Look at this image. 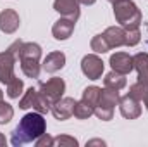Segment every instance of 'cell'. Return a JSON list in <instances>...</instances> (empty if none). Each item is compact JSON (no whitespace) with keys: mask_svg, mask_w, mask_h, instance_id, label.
Wrapping results in <instances>:
<instances>
[{"mask_svg":"<svg viewBox=\"0 0 148 147\" xmlns=\"http://www.w3.org/2000/svg\"><path fill=\"white\" fill-rule=\"evenodd\" d=\"M145 106H147V109H148V99H147V101H145Z\"/></svg>","mask_w":148,"mask_h":147,"instance_id":"cell-32","label":"cell"},{"mask_svg":"<svg viewBox=\"0 0 148 147\" xmlns=\"http://www.w3.org/2000/svg\"><path fill=\"white\" fill-rule=\"evenodd\" d=\"M19 24H21V19L14 9H5L0 12V31H3L5 35L16 33Z\"/></svg>","mask_w":148,"mask_h":147,"instance_id":"cell-9","label":"cell"},{"mask_svg":"<svg viewBox=\"0 0 148 147\" xmlns=\"http://www.w3.org/2000/svg\"><path fill=\"white\" fill-rule=\"evenodd\" d=\"M74 26H76V21L62 16L59 21L53 23V26H52V35H53L55 40H67V38L73 35Z\"/></svg>","mask_w":148,"mask_h":147,"instance_id":"cell-13","label":"cell"},{"mask_svg":"<svg viewBox=\"0 0 148 147\" xmlns=\"http://www.w3.org/2000/svg\"><path fill=\"white\" fill-rule=\"evenodd\" d=\"M109 2H112V3H115V2H119V0H109Z\"/></svg>","mask_w":148,"mask_h":147,"instance_id":"cell-33","label":"cell"},{"mask_svg":"<svg viewBox=\"0 0 148 147\" xmlns=\"http://www.w3.org/2000/svg\"><path fill=\"white\" fill-rule=\"evenodd\" d=\"M97 0H79V3H83V5H93Z\"/></svg>","mask_w":148,"mask_h":147,"instance_id":"cell-30","label":"cell"},{"mask_svg":"<svg viewBox=\"0 0 148 147\" xmlns=\"http://www.w3.org/2000/svg\"><path fill=\"white\" fill-rule=\"evenodd\" d=\"M53 9L64 16V17H69L73 21H77L79 16H81V10H79V0H53Z\"/></svg>","mask_w":148,"mask_h":147,"instance_id":"cell-10","label":"cell"},{"mask_svg":"<svg viewBox=\"0 0 148 147\" xmlns=\"http://www.w3.org/2000/svg\"><path fill=\"white\" fill-rule=\"evenodd\" d=\"M93 114V107L91 106H88L84 101H79V102H76V106H74V114L77 119H88L90 116Z\"/></svg>","mask_w":148,"mask_h":147,"instance_id":"cell-23","label":"cell"},{"mask_svg":"<svg viewBox=\"0 0 148 147\" xmlns=\"http://www.w3.org/2000/svg\"><path fill=\"white\" fill-rule=\"evenodd\" d=\"M0 101H3V92L0 90Z\"/></svg>","mask_w":148,"mask_h":147,"instance_id":"cell-31","label":"cell"},{"mask_svg":"<svg viewBox=\"0 0 148 147\" xmlns=\"http://www.w3.org/2000/svg\"><path fill=\"white\" fill-rule=\"evenodd\" d=\"M45 132H47V121L43 119V114L38 111L28 112L23 116L19 125L14 128L10 135V144L14 147H21L24 144L35 142Z\"/></svg>","mask_w":148,"mask_h":147,"instance_id":"cell-1","label":"cell"},{"mask_svg":"<svg viewBox=\"0 0 148 147\" xmlns=\"http://www.w3.org/2000/svg\"><path fill=\"white\" fill-rule=\"evenodd\" d=\"M119 92L117 90H112V88H102V94H100V101L98 104L95 106V111L93 114L102 119V121H110L114 118V107L119 104Z\"/></svg>","mask_w":148,"mask_h":147,"instance_id":"cell-5","label":"cell"},{"mask_svg":"<svg viewBox=\"0 0 148 147\" xmlns=\"http://www.w3.org/2000/svg\"><path fill=\"white\" fill-rule=\"evenodd\" d=\"M100 94H102V88H100V87H95V85L86 87V88L83 90V97H81V101H84L88 106H91L93 111H95V106H97L98 101H100Z\"/></svg>","mask_w":148,"mask_h":147,"instance_id":"cell-18","label":"cell"},{"mask_svg":"<svg viewBox=\"0 0 148 147\" xmlns=\"http://www.w3.org/2000/svg\"><path fill=\"white\" fill-rule=\"evenodd\" d=\"M133 64H134V69L138 71V81L148 85V54L138 52L136 55H133Z\"/></svg>","mask_w":148,"mask_h":147,"instance_id":"cell-16","label":"cell"},{"mask_svg":"<svg viewBox=\"0 0 148 147\" xmlns=\"http://www.w3.org/2000/svg\"><path fill=\"white\" fill-rule=\"evenodd\" d=\"M140 40H141L140 28H136V30H126V42H124L126 47H134V45L140 43Z\"/></svg>","mask_w":148,"mask_h":147,"instance_id":"cell-25","label":"cell"},{"mask_svg":"<svg viewBox=\"0 0 148 147\" xmlns=\"http://www.w3.org/2000/svg\"><path fill=\"white\" fill-rule=\"evenodd\" d=\"M23 88H24L23 80H19L17 76H14V78L7 83V95H9L10 99H19V95L23 94Z\"/></svg>","mask_w":148,"mask_h":147,"instance_id":"cell-21","label":"cell"},{"mask_svg":"<svg viewBox=\"0 0 148 147\" xmlns=\"http://www.w3.org/2000/svg\"><path fill=\"white\" fill-rule=\"evenodd\" d=\"M119 109H121V114H122L126 119H136V118H140V114H141L140 101L133 99L129 94L119 99Z\"/></svg>","mask_w":148,"mask_h":147,"instance_id":"cell-11","label":"cell"},{"mask_svg":"<svg viewBox=\"0 0 148 147\" xmlns=\"http://www.w3.org/2000/svg\"><path fill=\"white\" fill-rule=\"evenodd\" d=\"M36 95H38V88H28L24 92V95L19 99V107L21 109H29L35 106V101H36Z\"/></svg>","mask_w":148,"mask_h":147,"instance_id":"cell-22","label":"cell"},{"mask_svg":"<svg viewBox=\"0 0 148 147\" xmlns=\"http://www.w3.org/2000/svg\"><path fill=\"white\" fill-rule=\"evenodd\" d=\"M90 47H91V50H93L95 54H105V52H109V50H110V47H109L107 40H105V37H103V33L95 35V37L91 38Z\"/></svg>","mask_w":148,"mask_h":147,"instance_id":"cell-20","label":"cell"},{"mask_svg":"<svg viewBox=\"0 0 148 147\" xmlns=\"http://www.w3.org/2000/svg\"><path fill=\"white\" fill-rule=\"evenodd\" d=\"M12 116H14L12 106L7 104V102H3V101H0V125L9 123V121L12 119Z\"/></svg>","mask_w":148,"mask_h":147,"instance_id":"cell-24","label":"cell"},{"mask_svg":"<svg viewBox=\"0 0 148 147\" xmlns=\"http://www.w3.org/2000/svg\"><path fill=\"white\" fill-rule=\"evenodd\" d=\"M66 92V81L62 78H50L48 81H41L38 85V95L35 101L33 111H38L41 114L48 112L50 107L64 97Z\"/></svg>","mask_w":148,"mask_h":147,"instance_id":"cell-2","label":"cell"},{"mask_svg":"<svg viewBox=\"0 0 148 147\" xmlns=\"http://www.w3.org/2000/svg\"><path fill=\"white\" fill-rule=\"evenodd\" d=\"M129 95L140 102H145L148 99V85L147 83H141V81H136L134 85L129 87Z\"/></svg>","mask_w":148,"mask_h":147,"instance_id":"cell-19","label":"cell"},{"mask_svg":"<svg viewBox=\"0 0 148 147\" xmlns=\"http://www.w3.org/2000/svg\"><path fill=\"white\" fill-rule=\"evenodd\" d=\"M64 66H66V54L60 52V50L50 52V54L43 59V62H41V69L47 71V73H57V71H60Z\"/></svg>","mask_w":148,"mask_h":147,"instance_id":"cell-14","label":"cell"},{"mask_svg":"<svg viewBox=\"0 0 148 147\" xmlns=\"http://www.w3.org/2000/svg\"><path fill=\"white\" fill-rule=\"evenodd\" d=\"M103 37L110 49H117V47H122L126 42V30L122 26H109L103 31Z\"/></svg>","mask_w":148,"mask_h":147,"instance_id":"cell-15","label":"cell"},{"mask_svg":"<svg viewBox=\"0 0 148 147\" xmlns=\"http://www.w3.org/2000/svg\"><path fill=\"white\" fill-rule=\"evenodd\" d=\"M5 144H7V139H5V135L0 132V147H5Z\"/></svg>","mask_w":148,"mask_h":147,"instance_id":"cell-29","label":"cell"},{"mask_svg":"<svg viewBox=\"0 0 148 147\" xmlns=\"http://www.w3.org/2000/svg\"><path fill=\"white\" fill-rule=\"evenodd\" d=\"M90 146H105V142H103V140H100V139H95V140L86 142V147H90Z\"/></svg>","mask_w":148,"mask_h":147,"instance_id":"cell-28","label":"cell"},{"mask_svg":"<svg viewBox=\"0 0 148 147\" xmlns=\"http://www.w3.org/2000/svg\"><path fill=\"white\" fill-rule=\"evenodd\" d=\"M35 144H36L38 147H52V146H53V139H52L50 135L43 133L40 139H36V140H35Z\"/></svg>","mask_w":148,"mask_h":147,"instance_id":"cell-27","label":"cell"},{"mask_svg":"<svg viewBox=\"0 0 148 147\" xmlns=\"http://www.w3.org/2000/svg\"><path fill=\"white\" fill-rule=\"evenodd\" d=\"M114 17L124 30H136L141 24V10L133 0H119L114 3Z\"/></svg>","mask_w":148,"mask_h":147,"instance_id":"cell-4","label":"cell"},{"mask_svg":"<svg viewBox=\"0 0 148 147\" xmlns=\"http://www.w3.org/2000/svg\"><path fill=\"white\" fill-rule=\"evenodd\" d=\"M110 66L114 71L121 74H129L134 69L133 64V55L126 54V52H115L114 55H110Z\"/></svg>","mask_w":148,"mask_h":147,"instance_id":"cell-12","label":"cell"},{"mask_svg":"<svg viewBox=\"0 0 148 147\" xmlns=\"http://www.w3.org/2000/svg\"><path fill=\"white\" fill-rule=\"evenodd\" d=\"M74 106H76V101H74L73 97H62L60 101H57V102L50 107V111H52V114L55 116V119L66 121V119H69L74 114Z\"/></svg>","mask_w":148,"mask_h":147,"instance_id":"cell-8","label":"cell"},{"mask_svg":"<svg viewBox=\"0 0 148 147\" xmlns=\"http://www.w3.org/2000/svg\"><path fill=\"white\" fill-rule=\"evenodd\" d=\"M81 71L90 80H98L103 73V61L97 54H88L81 61Z\"/></svg>","mask_w":148,"mask_h":147,"instance_id":"cell-7","label":"cell"},{"mask_svg":"<svg viewBox=\"0 0 148 147\" xmlns=\"http://www.w3.org/2000/svg\"><path fill=\"white\" fill-rule=\"evenodd\" d=\"M126 83H127V81H126V74H121V73H117V71H114V69L103 78V85H105L107 88L117 90V92L122 90V88L126 87Z\"/></svg>","mask_w":148,"mask_h":147,"instance_id":"cell-17","label":"cell"},{"mask_svg":"<svg viewBox=\"0 0 148 147\" xmlns=\"http://www.w3.org/2000/svg\"><path fill=\"white\" fill-rule=\"evenodd\" d=\"M17 59L21 62V69L28 78H38L41 71V47L33 42H23L17 52Z\"/></svg>","mask_w":148,"mask_h":147,"instance_id":"cell-3","label":"cell"},{"mask_svg":"<svg viewBox=\"0 0 148 147\" xmlns=\"http://www.w3.org/2000/svg\"><path fill=\"white\" fill-rule=\"evenodd\" d=\"M79 144L74 137H67V135H60L57 139H53V146H60V147H76Z\"/></svg>","mask_w":148,"mask_h":147,"instance_id":"cell-26","label":"cell"},{"mask_svg":"<svg viewBox=\"0 0 148 147\" xmlns=\"http://www.w3.org/2000/svg\"><path fill=\"white\" fill-rule=\"evenodd\" d=\"M21 40H16L7 50L0 52V81L2 83H9L16 74H14V64L17 59V52H19V47H21Z\"/></svg>","mask_w":148,"mask_h":147,"instance_id":"cell-6","label":"cell"}]
</instances>
